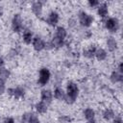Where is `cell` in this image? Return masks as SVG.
<instances>
[{
    "label": "cell",
    "mask_w": 123,
    "mask_h": 123,
    "mask_svg": "<svg viewBox=\"0 0 123 123\" xmlns=\"http://www.w3.org/2000/svg\"><path fill=\"white\" fill-rule=\"evenodd\" d=\"M79 95V86L76 83L69 81L66 85V89H65V99L64 101L67 104H73Z\"/></svg>",
    "instance_id": "6da1fadb"
},
{
    "label": "cell",
    "mask_w": 123,
    "mask_h": 123,
    "mask_svg": "<svg viewBox=\"0 0 123 123\" xmlns=\"http://www.w3.org/2000/svg\"><path fill=\"white\" fill-rule=\"evenodd\" d=\"M78 20H79V23L81 26H83L85 28H88L92 25L94 18L91 14L86 12L85 11H82L78 13Z\"/></svg>",
    "instance_id": "7a4b0ae2"
},
{
    "label": "cell",
    "mask_w": 123,
    "mask_h": 123,
    "mask_svg": "<svg viewBox=\"0 0 123 123\" xmlns=\"http://www.w3.org/2000/svg\"><path fill=\"white\" fill-rule=\"evenodd\" d=\"M51 78V72L48 68L42 67L38 71V77H37V84L41 86H44L48 84Z\"/></svg>",
    "instance_id": "3957f363"
},
{
    "label": "cell",
    "mask_w": 123,
    "mask_h": 123,
    "mask_svg": "<svg viewBox=\"0 0 123 123\" xmlns=\"http://www.w3.org/2000/svg\"><path fill=\"white\" fill-rule=\"evenodd\" d=\"M12 29L14 33H20L23 31L24 24H23V19L19 13L13 14L12 18Z\"/></svg>",
    "instance_id": "277c9868"
},
{
    "label": "cell",
    "mask_w": 123,
    "mask_h": 123,
    "mask_svg": "<svg viewBox=\"0 0 123 123\" xmlns=\"http://www.w3.org/2000/svg\"><path fill=\"white\" fill-rule=\"evenodd\" d=\"M119 20L116 17H109L105 22L106 29L111 33H116L119 29Z\"/></svg>",
    "instance_id": "5b68a950"
},
{
    "label": "cell",
    "mask_w": 123,
    "mask_h": 123,
    "mask_svg": "<svg viewBox=\"0 0 123 123\" xmlns=\"http://www.w3.org/2000/svg\"><path fill=\"white\" fill-rule=\"evenodd\" d=\"M59 21H60V14L56 11H52L48 13V15L46 17V23L49 26L56 27L58 25Z\"/></svg>",
    "instance_id": "8992f818"
},
{
    "label": "cell",
    "mask_w": 123,
    "mask_h": 123,
    "mask_svg": "<svg viewBox=\"0 0 123 123\" xmlns=\"http://www.w3.org/2000/svg\"><path fill=\"white\" fill-rule=\"evenodd\" d=\"M31 44H32L34 50L37 51V52H40L43 49H45V41L38 36H35L34 37L33 41H32Z\"/></svg>",
    "instance_id": "52a82bcc"
},
{
    "label": "cell",
    "mask_w": 123,
    "mask_h": 123,
    "mask_svg": "<svg viewBox=\"0 0 123 123\" xmlns=\"http://www.w3.org/2000/svg\"><path fill=\"white\" fill-rule=\"evenodd\" d=\"M53 91L48 88H43L40 91V101L44 102L45 104L49 105L53 101Z\"/></svg>",
    "instance_id": "ba28073f"
},
{
    "label": "cell",
    "mask_w": 123,
    "mask_h": 123,
    "mask_svg": "<svg viewBox=\"0 0 123 123\" xmlns=\"http://www.w3.org/2000/svg\"><path fill=\"white\" fill-rule=\"evenodd\" d=\"M31 10H32V12L39 17L41 16L42 14V12H43V5H42V2L41 1H35L32 3V6H31Z\"/></svg>",
    "instance_id": "9c48e42d"
},
{
    "label": "cell",
    "mask_w": 123,
    "mask_h": 123,
    "mask_svg": "<svg viewBox=\"0 0 123 123\" xmlns=\"http://www.w3.org/2000/svg\"><path fill=\"white\" fill-rule=\"evenodd\" d=\"M97 9V14L101 18H105L109 14V7L107 3H100L99 6L96 8Z\"/></svg>",
    "instance_id": "30bf717a"
},
{
    "label": "cell",
    "mask_w": 123,
    "mask_h": 123,
    "mask_svg": "<svg viewBox=\"0 0 123 123\" xmlns=\"http://www.w3.org/2000/svg\"><path fill=\"white\" fill-rule=\"evenodd\" d=\"M53 97L58 101H64L65 99V90L61 86H56L53 91Z\"/></svg>",
    "instance_id": "8fae6325"
},
{
    "label": "cell",
    "mask_w": 123,
    "mask_h": 123,
    "mask_svg": "<svg viewBox=\"0 0 123 123\" xmlns=\"http://www.w3.org/2000/svg\"><path fill=\"white\" fill-rule=\"evenodd\" d=\"M106 45H107V48L109 49V51L111 52H113L117 49L118 47V43H117V40L115 39V37H109L106 40Z\"/></svg>",
    "instance_id": "7c38bea8"
},
{
    "label": "cell",
    "mask_w": 123,
    "mask_h": 123,
    "mask_svg": "<svg viewBox=\"0 0 123 123\" xmlns=\"http://www.w3.org/2000/svg\"><path fill=\"white\" fill-rule=\"evenodd\" d=\"M34 34H33V32L31 31V30H24L23 32H22V40H23V42L25 43V44H31L32 43V41H33V38H34Z\"/></svg>",
    "instance_id": "4fadbf2b"
},
{
    "label": "cell",
    "mask_w": 123,
    "mask_h": 123,
    "mask_svg": "<svg viewBox=\"0 0 123 123\" xmlns=\"http://www.w3.org/2000/svg\"><path fill=\"white\" fill-rule=\"evenodd\" d=\"M97 47L94 45V44H90L88 45L83 52L84 56L87 59H93L94 58V55H95V51H96Z\"/></svg>",
    "instance_id": "5bb4252c"
},
{
    "label": "cell",
    "mask_w": 123,
    "mask_h": 123,
    "mask_svg": "<svg viewBox=\"0 0 123 123\" xmlns=\"http://www.w3.org/2000/svg\"><path fill=\"white\" fill-rule=\"evenodd\" d=\"M107 57H108L107 51L104 48H98L97 47V49L95 51L94 58H96V60L99 61V62H103V61H105L107 59Z\"/></svg>",
    "instance_id": "9a60e30c"
},
{
    "label": "cell",
    "mask_w": 123,
    "mask_h": 123,
    "mask_svg": "<svg viewBox=\"0 0 123 123\" xmlns=\"http://www.w3.org/2000/svg\"><path fill=\"white\" fill-rule=\"evenodd\" d=\"M35 110H36V111H37V113H39V114H44V113H46L47 111H48V105L45 104V103L42 102V101H39V102H37V103L35 105Z\"/></svg>",
    "instance_id": "2e32d148"
},
{
    "label": "cell",
    "mask_w": 123,
    "mask_h": 123,
    "mask_svg": "<svg viewBox=\"0 0 123 123\" xmlns=\"http://www.w3.org/2000/svg\"><path fill=\"white\" fill-rule=\"evenodd\" d=\"M110 79H111V83H113V84L121 83V82L123 81V74L119 73L117 70H113V71L111 73Z\"/></svg>",
    "instance_id": "e0dca14e"
},
{
    "label": "cell",
    "mask_w": 123,
    "mask_h": 123,
    "mask_svg": "<svg viewBox=\"0 0 123 123\" xmlns=\"http://www.w3.org/2000/svg\"><path fill=\"white\" fill-rule=\"evenodd\" d=\"M54 36L59 38H62V39H65V37H67V31L63 26H58L56 28Z\"/></svg>",
    "instance_id": "ac0fdd59"
},
{
    "label": "cell",
    "mask_w": 123,
    "mask_h": 123,
    "mask_svg": "<svg viewBox=\"0 0 123 123\" xmlns=\"http://www.w3.org/2000/svg\"><path fill=\"white\" fill-rule=\"evenodd\" d=\"M25 95V89L22 86H15L13 87V93H12V97L14 99H21L23 98Z\"/></svg>",
    "instance_id": "d6986e66"
},
{
    "label": "cell",
    "mask_w": 123,
    "mask_h": 123,
    "mask_svg": "<svg viewBox=\"0 0 123 123\" xmlns=\"http://www.w3.org/2000/svg\"><path fill=\"white\" fill-rule=\"evenodd\" d=\"M84 116H85V118L88 122L94 121V118H95V111H94V110L91 109V108H86L84 111Z\"/></svg>",
    "instance_id": "ffe728a7"
},
{
    "label": "cell",
    "mask_w": 123,
    "mask_h": 123,
    "mask_svg": "<svg viewBox=\"0 0 123 123\" xmlns=\"http://www.w3.org/2000/svg\"><path fill=\"white\" fill-rule=\"evenodd\" d=\"M10 76H11V71L8 68H6L5 66L0 67V79L1 80H4L6 82L10 78Z\"/></svg>",
    "instance_id": "44dd1931"
},
{
    "label": "cell",
    "mask_w": 123,
    "mask_h": 123,
    "mask_svg": "<svg viewBox=\"0 0 123 123\" xmlns=\"http://www.w3.org/2000/svg\"><path fill=\"white\" fill-rule=\"evenodd\" d=\"M50 41L52 42L54 48H60V47H62V46L63 45V43H64V39L59 38V37H55V36H53V37H52V39H51Z\"/></svg>",
    "instance_id": "7402d4cb"
},
{
    "label": "cell",
    "mask_w": 123,
    "mask_h": 123,
    "mask_svg": "<svg viewBox=\"0 0 123 123\" xmlns=\"http://www.w3.org/2000/svg\"><path fill=\"white\" fill-rule=\"evenodd\" d=\"M103 118L105 120H108V121L111 119H113L114 118V111L111 109H106L103 111Z\"/></svg>",
    "instance_id": "603a6c76"
},
{
    "label": "cell",
    "mask_w": 123,
    "mask_h": 123,
    "mask_svg": "<svg viewBox=\"0 0 123 123\" xmlns=\"http://www.w3.org/2000/svg\"><path fill=\"white\" fill-rule=\"evenodd\" d=\"M27 123H40V120H39V118H38V116L37 114L30 112V115H29Z\"/></svg>",
    "instance_id": "cb8c5ba5"
},
{
    "label": "cell",
    "mask_w": 123,
    "mask_h": 123,
    "mask_svg": "<svg viewBox=\"0 0 123 123\" xmlns=\"http://www.w3.org/2000/svg\"><path fill=\"white\" fill-rule=\"evenodd\" d=\"M6 89H7V87H6V82L4 80H1L0 79V96L3 95L6 92Z\"/></svg>",
    "instance_id": "d4e9b609"
},
{
    "label": "cell",
    "mask_w": 123,
    "mask_h": 123,
    "mask_svg": "<svg viewBox=\"0 0 123 123\" xmlns=\"http://www.w3.org/2000/svg\"><path fill=\"white\" fill-rule=\"evenodd\" d=\"M87 4H88V6H89L90 8H97V7L99 6L100 2L97 1V0H89V1L87 2Z\"/></svg>",
    "instance_id": "484cf974"
},
{
    "label": "cell",
    "mask_w": 123,
    "mask_h": 123,
    "mask_svg": "<svg viewBox=\"0 0 123 123\" xmlns=\"http://www.w3.org/2000/svg\"><path fill=\"white\" fill-rule=\"evenodd\" d=\"M29 115H30V112H24V113L22 114V118H21L22 122H24V123H27V121H28V118H29Z\"/></svg>",
    "instance_id": "4316f807"
},
{
    "label": "cell",
    "mask_w": 123,
    "mask_h": 123,
    "mask_svg": "<svg viewBox=\"0 0 123 123\" xmlns=\"http://www.w3.org/2000/svg\"><path fill=\"white\" fill-rule=\"evenodd\" d=\"M4 123H15V121L12 117H7V118H5Z\"/></svg>",
    "instance_id": "83f0119b"
},
{
    "label": "cell",
    "mask_w": 123,
    "mask_h": 123,
    "mask_svg": "<svg viewBox=\"0 0 123 123\" xmlns=\"http://www.w3.org/2000/svg\"><path fill=\"white\" fill-rule=\"evenodd\" d=\"M117 71L121 74H123V62H119L118 66H117Z\"/></svg>",
    "instance_id": "f1b7e54d"
},
{
    "label": "cell",
    "mask_w": 123,
    "mask_h": 123,
    "mask_svg": "<svg viewBox=\"0 0 123 123\" xmlns=\"http://www.w3.org/2000/svg\"><path fill=\"white\" fill-rule=\"evenodd\" d=\"M4 64H5V61H4L3 57L0 55V67H3V66H4Z\"/></svg>",
    "instance_id": "f546056e"
},
{
    "label": "cell",
    "mask_w": 123,
    "mask_h": 123,
    "mask_svg": "<svg viewBox=\"0 0 123 123\" xmlns=\"http://www.w3.org/2000/svg\"><path fill=\"white\" fill-rule=\"evenodd\" d=\"M112 123H123V122H122L121 118H114L113 121H112Z\"/></svg>",
    "instance_id": "4dcf8cb0"
},
{
    "label": "cell",
    "mask_w": 123,
    "mask_h": 123,
    "mask_svg": "<svg viewBox=\"0 0 123 123\" xmlns=\"http://www.w3.org/2000/svg\"><path fill=\"white\" fill-rule=\"evenodd\" d=\"M2 14H3V10H2V7L0 6V18H1V16H2Z\"/></svg>",
    "instance_id": "1f68e13d"
}]
</instances>
